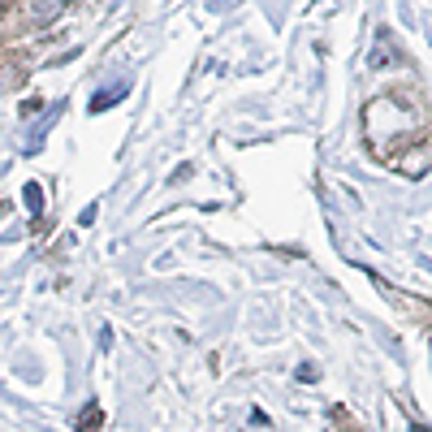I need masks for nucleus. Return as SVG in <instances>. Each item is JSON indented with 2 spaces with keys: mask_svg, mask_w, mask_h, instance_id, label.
I'll use <instances>...</instances> for the list:
<instances>
[{
  "mask_svg": "<svg viewBox=\"0 0 432 432\" xmlns=\"http://www.w3.org/2000/svg\"><path fill=\"white\" fill-rule=\"evenodd\" d=\"M376 285L389 294V299H394V303H402V307H410V316H415V320H424L428 329H432V303H424V299H410V294H398V290H389L381 277H376Z\"/></svg>",
  "mask_w": 432,
  "mask_h": 432,
  "instance_id": "2",
  "label": "nucleus"
},
{
  "mask_svg": "<svg viewBox=\"0 0 432 432\" xmlns=\"http://www.w3.org/2000/svg\"><path fill=\"white\" fill-rule=\"evenodd\" d=\"M329 424H333V432H363L346 406H333V410H329Z\"/></svg>",
  "mask_w": 432,
  "mask_h": 432,
  "instance_id": "3",
  "label": "nucleus"
},
{
  "mask_svg": "<svg viewBox=\"0 0 432 432\" xmlns=\"http://www.w3.org/2000/svg\"><path fill=\"white\" fill-rule=\"evenodd\" d=\"M415 432H428V428H419V424H415Z\"/></svg>",
  "mask_w": 432,
  "mask_h": 432,
  "instance_id": "7",
  "label": "nucleus"
},
{
  "mask_svg": "<svg viewBox=\"0 0 432 432\" xmlns=\"http://www.w3.org/2000/svg\"><path fill=\"white\" fill-rule=\"evenodd\" d=\"M122 95H126V83H122V87H108V91H100V95L91 100V108H95V113H104V108H113V100H122Z\"/></svg>",
  "mask_w": 432,
  "mask_h": 432,
  "instance_id": "5",
  "label": "nucleus"
},
{
  "mask_svg": "<svg viewBox=\"0 0 432 432\" xmlns=\"http://www.w3.org/2000/svg\"><path fill=\"white\" fill-rule=\"evenodd\" d=\"M363 147L372 151V160H381L385 169H394L406 151H415L419 143L432 139L428 126V104L419 87H394L381 91L363 104Z\"/></svg>",
  "mask_w": 432,
  "mask_h": 432,
  "instance_id": "1",
  "label": "nucleus"
},
{
  "mask_svg": "<svg viewBox=\"0 0 432 432\" xmlns=\"http://www.w3.org/2000/svg\"><path fill=\"white\" fill-rule=\"evenodd\" d=\"M100 424H104L100 406H95V402H87V406H83V415H78V428H83V432H100Z\"/></svg>",
  "mask_w": 432,
  "mask_h": 432,
  "instance_id": "4",
  "label": "nucleus"
},
{
  "mask_svg": "<svg viewBox=\"0 0 432 432\" xmlns=\"http://www.w3.org/2000/svg\"><path fill=\"white\" fill-rule=\"evenodd\" d=\"M316 376H320V372H316V363H303V367H299V381H303V385H311Z\"/></svg>",
  "mask_w": 432,
  "mask_h": 432,
  "instance_id": "6",
  "label": "nucleus"
}]
</instances>
